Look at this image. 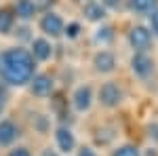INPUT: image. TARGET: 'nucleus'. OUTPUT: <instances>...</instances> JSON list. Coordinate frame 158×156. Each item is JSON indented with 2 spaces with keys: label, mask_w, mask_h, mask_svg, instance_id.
<instances>
[{
  "label": "nucleus",
  "mask_w": 158,
  "mask_h": 156,
  "mask_svg": "<svg viewBox=\"0 0 158 156\" xmlns=\"http://www.w3.org/2000/svg\"><path fill=\"white\" fill-rule=\"evenodd\" d=\"M148 135H150V139H154V141L158 144V122L148 124Z\"/></svg>",
  "instance_id": "nucleus-26"
},
{
  "label": "nucleus",
  "mask_w": 158,
  "mask_h": 156,
  "mask_svg": "<svg viewBox=\"0 0 158 156\" xmlns=\"http://www.w3.org/2000/svg\"><path fill=\"white\" fill-rule=\"evenodd\" d=\"M55 145H57V150L61 154H72L76 150V135H74V131L70 127L59 124L55 129Z\"/></svg>",
  "instance_id": "nucleus-7"
},
{
  "label": "nucleus",
  "mask_w": 158,
  "mask_h": 156,
  "mask_svg": "<svg viewBox=\"0 0 158 156\" xmlns=\"http://www.w3.org/2000/svg\"><path fill=\"white\" fill-rule=\"evenodd\" d=\"M27 51L32 53L34 61H49L51 57H53V44H51L49 38H44V36L32 38V42H30V48H27Z\"/></svg>",
  "instance_id": "nucleus-11"
},
{
  "label": "nucleus",
  "mask_w": 158,
  "mask_h": 156,
  "mask_svg": "<svg viewBox=\"0 0 158 156\" xmlns=\"http://www.w3.org/2000/svg\"><path fill=\"white\" fill-rule=\"evenodd\" d=\"M6 106H9V89H6L4 82H0V118H2Z\"/></svg>",
  "instance_id": "nucleus-20"
},
{
  "label": "nucleus",
  "mask_w": 158,
  "mask_h": 156,
  "mask_svg": "<svg viewBox=\"0 0 158 156\" xmlns=\"http://www.w3.org/2000/svg\"><path fill=\"white\" fill-rule=\"evenodd\" d=\"M150 32H152V36L158 38V9L150 15Z\"/></svg>",
  "instance_id": "nucleus-22"
},
{
  "label": "nucleus",
  "mask_w": 158,
  "mask_h": 156,
  "mask_svg": "<svg viewBox=\"0 0 158 156\" xmlns=\"http://www.w3.org/2000/svg\"><path fill=\"white\" fill-rule=\"evenodd\" d=\"M97 101L103 108L114 110V108H118V106H122V101H124V91H122V86L116 82V80H106V82L97 89Z\"/></svg>",
  "instance_id": "nucleus-2"
},
{
  "label": "nucleus",
  "mask_w": 158,
  "mask_h": 156,
  "mask_svg": "<svg viewBox=\"0 0 158 156\" xmlns=\"http://www.w3.org/2000/svg\"><path fill=\"white\" fill-rule=\"evenodd\" d=\"M129 44L135 53H148L152 48V42H154V36L150 32V27L146 25H133L129 30Z\"/></svg>",
  "instance_id": "nucleus-4"
},
{
  "label": "nucleus",
  "mask_w": 158,
  "mask_h": 156,
  "mask_svg": "<svg viewBox=\"0 0 158 156\" xmlns=\"http://www.w3.org/2000/svg\"><path fill=\"white\" fill-rule=\"evenodd\" d=\"M38 27L44 34V38H59V36H63L65 21H63V17L59 13L49 11V13H42V17L38 21Z\"/></svg>",
  "instance_id": "nucleus-3"
},
{
  "label": "nucleus",
  "mask_w": 158,
  "mask_h": 156,
  "mask_svg": "<svg viewBox=\"0 0 158 156\" xmlns=\"http://www.w3.org/2000/svg\"><path fill=\"white\" fill-rule=\"evenodd\" d=\"M15 21H17V17H15L13 9L0 6V36H6V34H11L13 27H15Z\"/></svg>",
  "instance_id": "nucleus-14"
},
{
  "label": "nucleus",
  "mask_w": 158,
  "mask_h": 156,
  "mask_svg": "<svg viewBox=\"0 0 158 156\" xmlns=\"http://www.w3.org/2000/svg\"><path fill=\"white\" fill-rule=\"evenodd\" d=\"M32 127L44 135V133L49 131V118H47L44 114H36V116H34V120H32Z\"/></svg>",
  "instance_id": "nucleus-19"
},
{
  "label": "nucleus",
  "mask_w": 158,
  "mask_h": 156,
  "mask_svg": "<svg viewBox=\"0 0 158 156\" xmlns=\"http://www.w3.org/2000/svg\"><path fill=\"white\" fill-rule=\"evenodd\" d=\"M93 40L97 42V44H101V47H106V44H110L112 40H114V27L112 25H99L97 30H95V34H93Z\"/></svg>",
  "instance_id": "nucleus-15"
},
{
  "label": "nucleus",
  "mask_w": 158,
  "mask_h": 156,
  "mask_svg": "<svg viewBox=\"0 0 158 156\" xmlns=\"http://www.w3.org/2000/svg\"><path fill=\"white\" fill-rule=\"evenodd\" d=\"M101 2V6L106 9V11H114V9H120L122 0H99Z\"/></svg>",
  "instance_id": "nucleus-23"
},
{
  "label": "nucleus",
  "mask_w": 158,
  "mask_h": 156,
  "mask_svg": "<svg viewBox=\"0 0 158 156\" xmlns=\"http://www.w3.org/2000/svg\"><path fill=\"white\" fill-rule=\"evenodd\" d=\"M38 156H59V152H57V150H53V148H42Z\"/></svg>",
  "instance_id": "nucleus-27"
},
{
  "label": "nucleus",
  "mask_w": 158,
  "mask_h": 156,
  "mask_svg": "<svg viewBox=\"0 0 158 156\" xmlns=\"http://www.w3.org/2000/svg\"><path fill=\"white\" fill-rule=\"evenodd\" d=\"M6 156H32V152H30L27 145H15L6 152Z\"/></svg>",
  "instance_id": "nucleus-21"
},
{
  "label": "nucleus",
  "mask_w": 158,
  "mask_h": 156,
  "mask_svg": "<svg viewBox=\"0 0 158 156\" xmlns=\"http://www.w3.org/2000/svg\"><path fill=\"white\" fill-rule=\"evenodd\" d=\"M76 156H99V154L93 150V148H91V145H80V148H78V154H76Z\"/></svg>",
  "instance_id": "nucleus-25"
},
{
  "label": "nucleus",
  "mask_w": 158,
  "mask_h": 156,
  "mask_svg": "<svg viewBox=\"0 0 158 156\" xmlns=\"http://www.w3.org/2000/svg\"><path fill=\"white\" fill-rule=\"evenodd\" d=\"M36 76V61L23 47H11L0 53V78L9 86H27Z\"/></svg>",
  "instance_id": "nucleus-1"
},
{
  "label": "nucleus",
  "mask_w": 158,
  "mask_h": 156,
  "mask_svg": "<svg viewBox=\"0 0 158 156\" xmlns=\"http://www.w3.org/2000/svg\"><path fill=\"white\" fill-rule=\"evenodd\" d=\"M13 13H15L17 19L30 21V19H34L38 9H36V4H34V0H15L13 2Z\"/></svg>",
  "instance_id": "nucleus-13"
},
{
  "label": "nucleus",
  "mask_w": 158,
  "mask_h": 156,
  "mask_svg": "<svg viewBox=\"0 0 158 156\" xmlns=\"http://www.w3.org/2000/svg\"><path fill=\"white\" fill-rule=\"evenodd\" d=\"M21 135L19 124L11 118H0V148H9L17 141V137Z\"/></svg>",
  "instance_id": "nucleus-10"
},
{
  "label": "nucleus",
  "mask_w": 158,
  "mask_h": 156,
  "mask_svg": "<svg viewBox=\"0 0 158 156\" xmlns=\"http://www.w3.org/2000/svg\"><path fill=\"white\" fill-rule=\"evenodd\" d=\"M74 2H82V4H85V2H89V0H74Z\"/></svg>",
  "instance_id": "nucleus-28"
},
{
  "label": "nucleus",
  "mask_w": 158,
  "mask_h": 156,
  "mask_svg": "<svg viewBox=\"0 0 158 156\" xmlns=\"http://www.w3.org/2000/svg\"><path fill=\"white\" fill-rule=\"evenodd\" d=\"M116 55L108 51V48H99L97 53L93 55V68L97 74H112L116 70Z\"/></svg>",
  "instance_id": "nucleus-9"
},
{
  "label": "nucleus",
  "mask_w": 158,
  "mask_h": 156,
  "mask_svg": "<svg viewBox=\"0 0 158 156\" xmlns=\"http://www.w3.org/2000/svg\"><path fill=\"white\" fill-rule=\"evenodd\" d=\"M158 6V0H129V9L133 13H154Z\"/></svg>",
  "instance_id": "nucleus-16"
},
{
  "label": "nucleus",
  "mask_w": 158,
  "mask_h": 156,
  "mask_svg": "<svg viewBox=\"0 0 158 156\" xmlns=\"http://www.w3.org/2000/svg\"><path fill=\"white\" fill-rule=\"evenodd\" d=\"M93 99H95V93H93V86L89 82L78 84L76 89L72 91V97H70V103L76 112H89L91 106H93Z\"/></svg>",
  "instance_id": "nucleus-5"
},
{
  "label": "nucleus",
  "mask_w": 158,
  "mask_h": 156,
  "mask_svg": "<svg viewBox=\"0 0 158 156\" xmlns=\"http://www.w3.org/2000/svg\"><path fill=\"white\" fill-rule=\"evenodd\" d=\"M27 86H30V93L34 97L44 99V97L53 95V91H55V80H53V76L47 74V72H36V76L32 78V82L27 84Z\"/></svg>",
  "instance_id": "nucleus-6"
},
{
  "label": "nucleus",
  "mask_w": 158,
  "mask_h": 156,
  "mask_svg": "<svg viewBox=\"0 0 158 156\" xmlns=\"http://www.w3.org/2000/svg\"><path fill=\"white\" fill-rule=\"evenodd\" d=\"M112 156H141V152H139L133 144H122V145H118V148H114Z\"/></svg>",
  "instance_id": "nucleus-18"
},
{
  "label": "nucleus",
  "mask_w": 158,
  "mask_h": 156,
  "mask_svg": "<svg viewBox=\"0 0 158 156\" xmlns=\"http://www.w3.org/2000/svg\"><path fill=\"white\" fill-rule=\"evenodd\" d=\"M55 0H34V4H36V9L38 11H42V13H49L51 11V4H53Z\"/></svg>",
  "instance_id": "nucleus-24"
},
{
  "label": "nucleus",
  "mask_w": 158,
  "mask_h": 156,
  "mask_svg": "<svg viewBox=\"0 0 158 156\" xmlns=\"http://www.w3.org/2000/svg\"><path fill=\"white\" fill-rule=\"evenodd\" d=\"M131 72L137 78H150L154 74V59L148 53H133V57H131Z\"/></svg>",
  "instance_id": "nucleus-8"
},
{
  "label": "nucleus",
  "mask_w": 158,
  "mask_h": 156,
  "mask_svg": "<svg viewBox=\"0 0 158 156\" xmlns=\"http://www.w3.org/2000/svg\"><path fill=\"white\" fill-rule=\"evenodd\" d=\"M82 15H85L86 21L101 23V21L106 19L108 11L101 6V2H99V0H89V2H85V4H82Z\"/></svg>",
  "instance_id": "nucleus-12"
},
{
  "label": "nucleus",
  "mask_w": 158,
  "mask_h": 156,
  "mask_svg": "<svg viewBox=\"0 0 158 156\" xmlns=\"http://www.w3.org/2000/svg\"><path fill=\"white\" fill-rule=\"evenodd\" d=\"M80 32H82V25L78 23V21H70L63 27V36L68 38V40H76V38L80 36Z\"/></svg>",
  "instance_id": "nucleus-17"
}]
</instances>
